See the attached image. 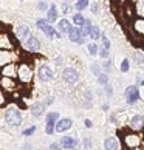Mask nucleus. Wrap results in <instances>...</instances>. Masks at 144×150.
Segmentation results:
<instances>
[{"label":"nucleus","mask_w":144,"mask_h":150,"mask_svg":"<svg viewBox=\"0 0 144 150\" xmlns=\"http://www.w3.org/2000/svg\"><path fill=\"white\" fill-rule=\"evenodd\" d=\"M101 40H102V48H110V40L107 36H101Z\"/></svg>","instance_id":"obj_40"},{"label":"nucleus","mask_w":144,"mask_h":150,"mask_svg":"<svg viewBox=\"0 0 144 150\" xmlns=\"http://www.w3.org/2000/svg\"><path fill=\"white\" fill-rule=\"evenodd\" d=\"M130 150H141L140 147H136V149H130Z\"/></svg>","instance_id":"obj_49"},{"label":"nucleus","mask_w":144,"mask_h":150,"mask_svg":"<svg viewBox=\"0 0 144 150\" xmlns=\"http://www.w3.org/2000/svg\"><path fill=\"white\" fill-rule=\"evenodd\" d=\"M0 76L14 77V79H17V64L11 62V64H8V65L2 67V70H0Z\"/></svg>","instance_id":"obj_10"},{"label":"nucleus","mask_w":144,"mask_h":150,"mask_svg":"<svg viewBox=\"0 0 144 150\" xmlns=\"http://www.w3.org/2000/svg\"><path fill=\"white\" fill-rule=\"evenodd\" d=\"M92 71L95 73V76H99L101 74V67L99 65H92Z\"/></svg>","instance_id":"obj_41"},{"label":"nucleus","mask_w":144,"mask_h":150,"mask_svg":"<svg viewBox=\"0 0 144 150\" xmlns=\"http://www.w3.org/2000/svg\"><path fill=\"white\" fill-rule=\"evenodd\" d=\"M124 144L129 149H136L141 146V136L136 135V133H127L124 136Z\"/></svg>","instance_id":"obj_8"},{"label":"nucleus","mask_w":144,"mask_h":150,"mask_svg":"<svg viewBox=\"0 0 144 150\" xmlns=\"http://www.w3.org/2000/svg\"><path fill=\"white\" fill-rule=\"evenodd\" d=\"M53 102H54V98H48V99H47V102H45V105H51Z\"/></svg>","instance_id":"obj_48"},{"label":"nucleus","mask_w":144,"mask_h":150,"mask_svg":"<svg viewBox=\"0 0 144 150\" xmlns=\"http://www.w3.org/2000/svg\"><path fill=\"white\" fill-rule=\"evenodd\" d=\"M104 149L106 150H118L119 149V142L115 136H109L104 139Z\"/></svg>","instance_id":"obj_17"},{"label":"nucleus","mask_w":144,"mask_h":150,"mask_svg":"<svg viewBox=\"0 0 144 150\" xmlns=\"http://www.w3.org/2000/svg\"><path fill=\"white\" fill-rule=\"evenodd\" d=\"M11 62H14L13 60V56H11V51H5V50H0V67H5Z\"/></svg>","instance_id":"obj_18"},{"label":"nucleus","mask_w":144,"mask_h":150,"mask_svg":"<svg viewBox=\"0 0 144 150\" xmlns=\"http://www.w3.org/2000/svg\"><path fill=\"white\" fill-rule=\"evenodd\" d=\"M68 2H70V0H65V3H68Z\"/></svg>","instance_id":"obj_51"},{"label":"nucleus","mask_w":144,"mask_h":150,"mask_svg":"<svg viewBox=\"0 0 144 150\" xmlns=\"http://www.w3.org/2000/svg\"><path fill=\"white\" fill-rule=\"evenodd\" d=\"M43 110H45V104H42V102H34L31 105V115L34 118H39L43 113Z\"/></svg>","instance_id":"obj_19"},{"label":"nucleus","mask_w":144,"mask_h":150,"mask_svg":"<svg viewBox=\"0 0 144 150\" xmlns=\"http://www.w3.org/2000/svg\"><path fill=\"white\" fill-rule=\"evenodd\" d=\"M99 56H101L104 60H106V59H109V56H110V53H109V50L107 48H99Z\"/></svg>","instance_id":"obj_38"},{"label":"nucleus","mask_w":144,"mask_h":150,"mask_svg":"<svg viewBox=\"0 0 144 150\" xmlns=\"http://www.w3.org/2000/svg\"><path fill=\"white\" fill-rule=\"evenodd\" d=\"M47 20H48V23H53V22H56V20H57V8L54 6V5H51V6L48 8Z\"/></svg>","instance_id":"obj_22"},{"label":"nucleus","mask_w":144,"mask_h":150,"mask_svg":"<svg viewBox=\"0 0 144 150\" xmlns=\"http://www.w3.org/2000/svg\"><path fill=\"white\" fill-rule=\"evenodd\" d=\"M101 30H99V26L96 25H92V31H90V39H93V40H98V39H101Z\"/></svg>","instance_id":"obj_25"},{"label":"nucleus","mask_w":144,"mask_h":150,"mask_svg":"<svg viewBox=\"0 0 144 150\" xmlns=\"http://www.w3.org/2000/svg\"><path fill=\"white\" fill-rule=\"evenodd\" d=\"M50 150H62V146L59 142H53V144H50Z\"/></svg>","instance_id":"obj_42"},{"label":"nucleus","mask_w":144,"mask_h":150,"mask_svg":"<svg viewBox=\"0 0 144 150\" xmlns=\"http://www.w3.org/2000/svg\"><path fill=\"white\" fill-rule=\"evenodd\" d=\"M98 11H99L98 3H93V5H92V13H93V14H98Z\"/></svg>","instance_id":"obj_45"},{"label":"nucleus","mask_w":144,"mask_h":150,"mask_svg":"<svg viewBox=\"0 0 144 150\" xmlns=\"http://www.w3.org/2000/svg\"><path fill=\"white\" fill-rule=\"evenodd\" d=\"M130 68V62H129V59H124L123 62H121V67H119V70H121V73H127Z\"/></svg>","instance_id":"obj_31"},{"label":"nucleus","mask_w":144,"mask_h":150,"mask_svg":"<svg viewBox=\"0 0 144 150\" xmlns=\"http://www.w3.org/2000/svg\"><path fill=\"white\" fill-rule=\"evenodd\" d=\"M62 11H64V14H67V13H70V11H71V6H70L68 3H64L62 5Z\"/></svg>","instance_id":"obj_44"},{"label":"nucleus","mask_w":144,"mask_h":150,"mask_svg":"<svg viewBox=\"0 0 144 150\" xmlns=\"http://www.w3.org/2000/svg\"><path fill=\"white\" fill-rule=\"evenodd\" d=\"M85 127H87V129H92V127H93V122H92L90 119H85Z\"/></svg>","instance_id":"obj_47"},{"label":"nucleus","mask_w":144,"mask_h":150,"mask_svg":"<svg viewBox=\"0 0 144 150\" xmlns=\"http://www.w3.org/2000/svg\"><path fill=\"white\" fill-rule=\"evenodd\" d=\"M26 50L31 53H36L40 50V40L36 37V36H30L28 39H26Z\"/></svg>","instance_id":"obj_14"},{"label":"nucleus","mask_w":144,"mask_h":150,"mask_svg":"<svg viewBox=\"0 0 144 150\" xmlns=\"http://www.w3.org/2000/svg\"><path fill=\"white\" fill-rule=\"evenodd\" d=\"M130 129L135 132H140L144 129V116L141 115H135L133 118L130 119Z\"/></svg>","instance_id":"obj_13"},{"label":"nucleus","mask_w":144,"mask_h":150,"mask_svg":"<svg viewBox=\"0 0 144 150\" xmlns=\"http://www.w3.org/2000/svg\"><path fill=\"white\" fill-rule=\"evenodd\" d=\"M36 25H37L39 30L43 31V34H45L48 39H54V37H56L57 31L54 30V26H51V25L48 23V20H45V19H39V20L36 22Z\"/></svg>","instance_id":"obj_3"},{"label":"nucleus","mask_w":144,"mask_h":150,"mask_svg":"<svg viewBox=\"0 0 144 150\" xmlns=\"http://www.w3.org/2000/svg\"><path fill=\"white\" fill-rule=\"evenodd\" d=\"M54 132H56V124H50V122H47V125H45V133H47V135H53Z\"/></svg>","instance_id":"obj_34"},{"label":"nucleus","mask_w":144,"mask_h":150,"mask_svg":"<svg viewBox=\"0 0 144 150\" xmlns=\"http://www.w3.org/2000/svg\"><path fill=\"white\" fill-rule=\"evenodd\" d=\"M73 22H74V25H76V26H82V25H85L87 19H85L81 13H77V14L73 16Z\"/></svg>","instance_id":"obj_28"},{"label":"nucleus","mask_w":144,"mask_h":150,"mask_svg":"<svg viewBox=\"0 0 144 150\" xmlns=\"http://www.w3.org/2000/svg\"><path fill=\"white\" fill-rule=\"evenodd\" d=\"M70 28H71V25H70V22L67 19H60L57 22V30H59L60 34H68Z\"/></svg>","instance_id":"obj_20"},{"label":"nucleus","mask_w":144,"mask_h":150,"mask_svg":"<svg viewBox=\"0 0 144 150\" xmlns=\"http://www.w3.org/2000/svg\"><path fill=\"white\" fill-rule=\"evenodd\" d=\"M135 13L140 17H144V0H136L135 2Z\"/></svg>","instance_id":"obj_26"},{"label":"nucleus","mask_w":144,"mask_h":150,"mask_svg":"<svg viewBox=\"0 0 144 150\" xmlns=\"http://www.w3.org/2000/svg\"><path fill=\"white\" fill-rule=\"evenodd\" d=\"M37 77L42 82H50V81L54 79V71L50 68L48 65H42V67H39V70H37Z\"/></svg>","instance_id":"obj_6"},{"label":"nucleus","mask_w":144,"mask_h":150,"mask_svg":"<svg viewBox=\"0 0 144 150\" xmlns=\"http://www.w3.org/2000/svg\"><path fill=\"white\" fill-rule=\"evenodd\" d=\"M71 125H73V121H71L70 118H62V119H59L56 122V132L57 133H64V132L70 130Z\"/></svg>","instance_id":"obj_12"},{"label":"nucleus","mask_w":144,"mask_h":150,"mask_svg":"<svg viewBox=\"0 0 144 150\" xmlns=\"http://www.w3.org/2000/svg\"><path fill=\"white\" fill-rule=\"evenodd\" d=\"M59 144L62 146L64 150H74V149L79 147V141H77L76 138H73V136H64Z\"/></svg>","instance_id":"obj_11"},{"label":"nucleus","mask_w":144,"mask_h":150,"mask_svg":"<svg viewBox=\"0 0 144 150\" xmlns=\"http://www.w3.org/2000/svg\"><path fill=\"white\" fill-rule=\"evenodd\" d=\"M14 47H16V42L13 40L9 33H2L0 34V50L11 51V50H14Z\"/></svg>","instance_id":"obj_5"},{"label":"nucleus","mask_w":144,"mask_h":150,"mask_svg":"<svg viewBox=\"0 0 144 150\" xmlns=\"http://www.w3.org/2000/svg\"><path fill=\"white\" fill-rule=\"evenodd\" d=\"M141 85H144V79H143V81H141Z\"/></svg>","instance_id":"obj_50"},{"label":"nucleus","mask_w":144,"mask_h":150,"mask_svg":"<svg viewBox=\"0 0 144 150\" xmlns=\"http://www.w3.org/2000/svg\"><path fill=\"white\" fill-rule=\"evenodd\" d=\"M126 101H127V104H135V102L140 101V90H138L136 85L127 87V90H126Z\"/></svg>","instance_id":"obj_7"},{"label":"nucleus","mask_w":144,"mask_h":150,"mask_svg":"<svg viewBox=\"0 0 144 150\" xmlns=\"http://www.w3.org/2000/svg\"><path fill=\"white\" fill-rule=\"evenodd\" d=\"M62 79L67 82V84H76L79 81V71L76 68H71V67H67L62 71Z\"/></svg>","instance_id":"obj_4"},{"label":"nucleus","mask_w":144,"mask_h":150,"mask_svg":"<svg viewBox=\"0 0 144 150\" xmlns=\"http://www.w3.org/2000/svg\"><path fill=\"white\" fill-rule=\"evenodd\" d=\"M90 31H92V22H90V20H87V22H85V25L79 26L81 37L84 39V40H85V37H87V36H90Z\"/></svg>","instance_id":"obj_23"},{"label":"nucleus","mask_w":144,"mask_h":150,"mask_svg":"<svg viewBox=\"0 0 144 150\" xmlns=\"http://www.w3.org/2000/svg\"><path fill=\"white\" fill-rule=\"evenodd\" d=\"M59 121V113L57 112H50L45 116V122H50V124H56Z\"/></svg>","instance_id":"obj_24"},{"label":"nucleus","mask_w":144,"mask_h":150,"mask_svg":"<svg viewBox=\"0 0 144 150\" xmlns=\"http://www.w3.org/2000/svg\"><path fill=\"white\" fill-rule=\"evenodd\" d=\"M133 30L136 34H140L141 37H144V17H140L133 22Z\"/></svg>","instance_id":"obj_21"},{"label":"nucleus","mask_w":144,"mask_h":150,"mask_svg":"<svg viewBox=\"0 0 144 150\" xmlns=\"http://www.w3.org/2000/svg\"><path fill=\"white\" fill-rule=\"evenodd\" d=\"M68 39L74 43H84V39L81 37V33H79V28L77 26H71L70 31H68Z\"/></svg>","instance_id":"obj_16"},{"label":"nucleus","mask_w":144,"mask_h":150,"mask_svg":"<svg viewBox=\"0 0 144 150\" xmlns=\"http://www.w3.org/2000/svg\"><path fill=\"white\" fill-rule=\"evenodd\" d=\"M0 88H3L5 91H14L17 88V82H16L14 77L0 76Z\"/></svg>","instance_id":"obj_9"},{"label":"nucleus","mask_w":144,"mask_h":150,"mask_svg":"<svg viewBox=\"0 0 144 150\" xmlns=\"http://www.w3.org/2000/svg\"><path fill=\"white\" fill-rule=\"evenodd\" d=\"M37 8L43 11V9H47V8H48V5H47L45 2H40V3H39V5H37Z\"/></svg>","instance_id":"obj_46"},{"label":"nucleus","mask_w":144,"mask_h":150,"mask_svg":"<svg viewBox=\"0 0 144 150\" xmlns=\"http://www.w3.org/2000/svg\"><path fill=\"white\" fill-rule=\"evenodd\" d=\"M84 94H85V96L82 98V101H84V102H82V105H84L85 108H90L92 107V93L90 91H85Z\"/></svg>","instance_id":"obj_29"},{"label":"nucleus","mask_w":144,"mask_h":150,"mask_svg":"<svg viewBox=\"0 0 144 150\" xmlns=\"http://www.w3.org/2000/svg\"><path fill=\"white\" fill-rule=\"evenodd\" d=\"M5 121L8 122V125L17 127V125L22 124V113L17 108H8L6 112H5Z\"/></svg>","instance_id":"obj_2"},{"label":"nucleus","mask_w":144,"mask_h":150,"mask_svg":"<svg viewBox=\"0 0 144 150\" xmlns=\"http://www.w3.org/2000/svg\"><path fill=\"white\" fill-rule=\"evenodd\" d=\"M104 90H106V93L109 94V96H112V94H113V90H112V85H110V84L104 85Z\"/></svg>","instance_id":"obj_43"},{"label":"nucleus","mask_w":144,"mask_h":150,"mask_svg":"<svg viewBox=\"0 0 144 150\" xmlns=\"http://www.w3.org/2000/svg\"><path fill=\"white\" fill-rule=\"evenodd\" d=\"M34 132H36V125H31V127H28V129H25L23 132H22V135L23 136H31Z\"/></svg>","instance_id":"obj_37"},{"label":"nucleus","mask_w":144,"mask_h":150,"mask_svg":"<svg viewBox=\"0 0 144 150\" xmlns=\"http://www.w3.org/2000/svg\"><path fill=\"white\" fill-rule=\"evenodd\" d=\"M31 36V31H30V26L26 25H20L17 26V30H16V37H17V40H26Z\"/></svg>","instance_id":"obj_15"},{"label":"nucleus","mask_w":144,"mask_h":150,"mask_svg":"<svg viewBox=\"0 0 144 150\" xmlns=\"http://www.w3.org/2000/svg\"><path fill=\"white\" fill-rule=\"evenodd\" d=\"M6 91L3 90V88H0V107H3L5 104H6Z\"/></svg>","instance_id":"obj_36"},{"label":"nucleus","mask_w":144,"mask_h":150,"mask_svg":"<svg viewBox=\"0 0 144 150\" xmlns=\"http://www.w3.org/2000/svg\"><path fill=\"white\" fill-rule=\"evenodd\" d=\"M82 146H84V150H92V139L90 138H84Z\"/></svg>","instance_id":"obj_39"},{"label":"nucleus","mask_w":144,"mask_h":150,"mask_svg":"<svg viewBox=\"0 0 144 150\" xmlns=\"http://www.w3.org/2000/svg\"><path fill=\"white\" fill-rule=\"evenodd\" d=\"M132 59H133V62H135L136 65H144V53L135 51L133 56H132Z\"/></svg>","instance_id":"obj_27"},{"label":"nucleus","mask_w":144,"mask_h":150,"mask_svg":"<svg viewBox=\"0 0 144 150\" xmlns=\"http://www.w3.org/2000/svg\"><path fill=\"white\" fill-rule=\"evenodd\" d=\"M98 82L101 85H107L109 84V76H107V73H101L98 76Z\"/></svg>","instance_id":"obj_32"},{"label":"nucleus","mask_w":144,"mask_h":150,"mask_svg":"<svg viewBox=\"0 0 144 150\" xmlns=\"http://www.w3.org/2000/svg\"><path fill=\"white\" fill-rule=\"evenodd\" d=\"M88 54H90V56H98L99 54V48L95 42L88 43Z\"/></svg>","instance_id":"obj_30"},{"label":"nucleus","mask_w":144,"mask_h":150,"mask_svg":"<svg viewBox=\"0 0 144 150\" xmlns=\"http://www.w3.org/2000/svg\"><path fill=\"white\" fill-rule=\"evenodd\" d=\"M102 70L106 71V73H110V71H112V60L110 59H106L102 62Z\"/></svg>","instance_id":"obj_33"},{"label":"nucleus","mask_w":144,"mask_h":150,"mask_svg":"<svg viewBox=\"0 0 144 150\" xmlns=\"http://www.w3.org/2000/svg\"><path fill=\"white\" fill-rule=\"evenodd\" d=\"M77 2H84V0H77Z\"/></svg>","instance_id":"obj_52"},{"label":"nucleus","mask_w":144,"mask_h":150,"mask_svg":"<svg viewBox=\"0 0 144 150\" xmlns=\"http://www.w3.org/2000/svg\"><path fill=\"white\" fill-rule=\"evenodd\" d=\"M17 81L20 84H31L33 81V68L30 64L20 62L17 65Z\"/></svg>","instance_id":"obj_1"},{"label":"nucleus","mask_w":144,"mask_h":150,"mask_svg":"<svg viewBox=\"0 0 144 150\" xmlns=\"http://www.w3.org/2000/svg\"><path fill=\"white\" fill-rule=\"evenodd\" d=\"M74 6H76V9L81 13V11H84V9L88 6V0H84V2H76Z\"/></svg>","instance_id":"obj_35"}]
</instances>
